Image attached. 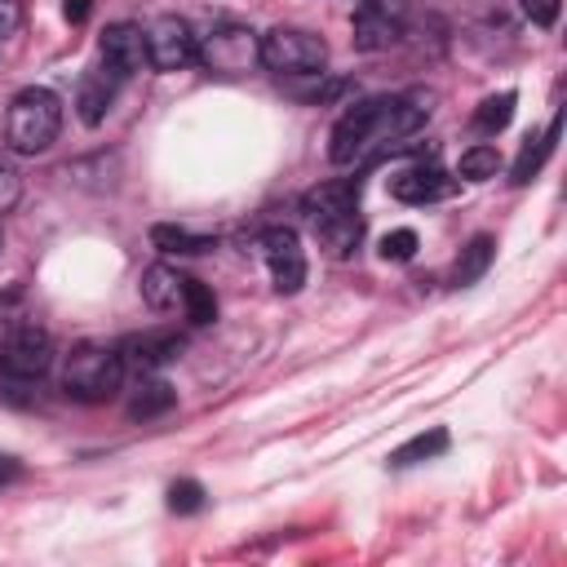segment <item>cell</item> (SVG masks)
I'll return each mask as SVG.
<instances>
[{
    "instance_id": "obj_28",
    "label": "cell",
    "mask_w": 567,
    "mask_h": 567,
    "mask_svg": "<svg viewBox=\"0 0 567 567\" xmlns=\"http://www.w3.org/2000/svg\"><path fill=\"white\" fill-rule=\"evenodd\" d=\"M18 199H22V177H18V168H9L0 159V213H9Z\"/></svg>"
},
{
    "instance_id": "obj_13",
    "label": "cell",
    "mask_w": 567,
    "mask_h": 567,
    "mask_svg": "<svg viewBox=\"0 0 567 567\" xmlns=\"http://www.w3.org/2000/svg\"><path fill=\"white\" fill-rule=\"evenodd\" d=\"M399 35H403V22H399V13H390V4H381V0H363V4H359L354 27H350L354 49L381 53V49L399 44Z\"/></svg>"
},
{
    "instance_id": "obj_18",
    "label": "cell",
    "mask_w": 567,
    "mask_h": 567,
    "mask_svg": "<svg viewBox=\"0 0 567 567\" xmlns=\"http://www.w3.org/2000/svg\"><path fill=\"white\" fill-rule=\"evenodd\" d=\"M492 257H496V239H492V235H474V239L461 248L456 266H452V288H474V284L487 275Z\"/></svg>"
},
{
    "instance_id": "obj_26",
    "label": "cell",
    "mask_w": 567,
    "mask_h": 567,
    "mask_svg": "<svg viewBox=\"0 0 567 567\" xmlns=\"http://www.w3.org/2000/svg\"><path fill=\"white\" fill-rule=\"evenodd\" d=\"M416 230L412 226H399V230H390L385 239H381V257L385 261H412V252H416Z\"/></svg>"
},
{
    "instance_id": "obj_4",
    "label": "cell",
    "mask_w": 567,
    "mask_h": 567,
    "mask_svg": "<svg viewBox=\"0 0 567 567\" xmlns=\"http://www.w3.org/2000/svg\"><path fill=\"white\" fill-rule=\"evenodd\" d=\"M195 62L213 75H244L252 62H261V35L244 22H221L195 40Z\"/></svg>"
},
{
    "instance_id": "obj_7",
    "label": "cell",
    "mask_w": 567,
    "mask_h": 567,
    "mask_svg": "<svg viewBox=\"0 0 567 567\" xmlns=\"http://www.w3.org/2000/svg\"><path fill=\"white\" fill-rule=\"evenodd\" d=\"M146 31V66H155V71H186L190 62H195V31H190V22L186 18H177V13H159L151 27H142Z\"/></svg>"
},
{
    "instance_id": "obj_12",
    "label": "cell",
    "mask_w": 567,
    "mask_h": 567,
    "mask_svg": "<svg viewBox=\"0 0 567 567\" xmlns=\"http://www.w3.org/2000/svg\"><path fill=\"white\" fill-rule=\"evenodd\" d=\"M182 350H186V341H182L173 328L137 332V337H128V341L120 346L124 368H133V372H159V368H164V363H173Z\"/></svg>"
},
{
    "instance_id": "obj_21",
    "label": "cell",
    "mask_w": 567,
    "mask_h": 567,
    "mask_svg": "<svg viewBox=\"0 0 567 567\" xmlns=\"http://www.w3.org/2000/svg\"><path fill=\"white\" fill-rule=\"evenodd\" d=\"M315 235H319V244H323L332 257H350V252L359 248V239H363V217H359V213L337 217V221H328V226H315Z\"/></svg>"
},
{
    "instance_id": "obj_19",
    "label": "cell",
    "mask_w": 567,
    "mask_h": 567,
    "mask_svg": "<svg viewBox=\"0 0 567 567\" xmlns=\"http://www.w3.org/2000/svg\"><path fill=\"white\" fill-rule=\"evenodd\" d=\"M173 403H177V390H173L168 381L142 372L137 390L128 394V416H133V421H151V416H164Z\"/></svg>"
},
{
    "instance_id": "obj_6",
    "label": "cell",
    "mask_w": 567,
    "mask_h": 567,
    "mask_svg": "<svg viewBox=\"0 0 567 567\" xmlns=\"http://www.w3.org/2000/svg\"><path fill=\"white\" fill-rule=\"evenodd\" d=\"M49 363H53V341L44 328H35V323L9 328V337L0 346V372L9 381H40L49 372Z\"/></svg>"
},
{
    "instance_id": "obj_27",
    "label": "cell",
    "mask_w": 567,
    "mask_h": 567,
    "mask_svg": "<svg viewBox=\"0 0 567 567\" xmlns=\"http://www.w3.org/2000/svg\"><path fill=\"white\" fill-rule=\"evenodd\" d=\"M523 4V18L532 27H554L558 22V0H518Z\"/></svg>"
},
{
    "instance_id": "obj_15",
    "label": "cell",
    "mask_w": 567,
    "mask_h": 567,
    "mask_svg": "<svg viewBox=\"0 0 567 567\" xmlns=\"http://www.w3.org/2000/svg\"><path fill=\"white\" fill-rule=\"evenodd\" d=\"M182 288H186V275H177L164 261H155V266L142 270V301L151 310H177L182 306Z\"/></svg>"
},
{
    "instance_id": "obj_5",
    "label": "cell",
    "mask_w": 567,
    "mask_h": 567,
    "mask_svg": "<svg viewBox=\"0 0 567 567\" xmlns=\"http://www.w3.org/2000/svg\"><path fill=\"white\" fill-rule=\"evenodd\" d=\"M261 62L275 75H323L328 44L301 27H275L261 35Z\"/></svg>"
},
{
    "instance_id": "obj_9",
    "label": "cell",
    "mask_w": 567,
    "mask_h": 567,
    "mask_svg": "<svg viewBox=\"0 0 567 567\" xmlns=\"http://www.w3.org/2000/svg\"><path fill=\"white\" fill-rule=\"evenodd\" d=\"M120 84H124V75H120L115 66H106V62L89 66V71L80 75V89H75V115H80L89 128H97V124L106 120V111L115 106Z\"/></svg>"
},
{
    "instance_id": "obj_25",
    "label": "cell",
    "mask_w": 567,
    "mask_h": 567,
    "mask_svg": "<svg viewBox=\"0 0 567 567\" xmlns=\"http://www.w3.org/2000/svg\"><path fill=\"white\" fill-rule=\"evenodd\" d=\"M168 509H173V514H199V509H204V487H199L195 478H177V483L168 487Z\"/></svg>"
},
{
    "instance_id": "obj_14",
    "label": "cell",
    "mask_w": 567,
    "mask_h": 567,
    "mask_svg": "<svg viewBox=\"0 0 567 567\" xmlns=\"http://www.w3.org/2000/svg\"><path fill=\"white\" fill-rule=\"evenodd\" d=\"M452 190H456V182L439 164H412V168L390 177V195L399 204H434V199H443Z\"/></svg>"
},
{
    "instance_id": "obj_31",
    "label": "cell",
    "mask_w": 567,
    "mask_h": 567,
    "mask_svg": "<svg viewBox=\"0 0 567 567\" xmlns=\"http://www.w3.org/2000/svg\"><path fill=\"white\" fill-rule=\"evenodd\" d=\"M89 4H93V0H66V4H62L66 22H84V18H89Z\"/></svg>"
},
{
    "instance_id": "obj_1",
    "label": "cell",
    "mask_w": 567,
    "mask_h": 567,
    "mask_svg": "<svg viewBox=\"0 0 567 567\" xmlns=\"http://www.w3.org/2000/svg\"><path fill=\"white\" fill-rule=\"evenodd\" d=\"M430 102H434V93H421V89L354 102L332 124L328 159L346 168V164H372V159L394 155V151H412L408 137L430 120Z\"/></svg>"
},
{
    "instance_id": "obj_30",
    "label": "cell",
    "mask_w": 567,
    "mask_h": 567,
    "mask_svg": "<svg viewBox=\"0 0 567 567\" xmlns=\"http://www.w3.org/2000/svg\"><path fill=\"white\" fill-rule=\"evenodd\" d=\"M13 478H22V465H18V456H4L0 452V487H9Z\"/></svg>"
},
{
    "instance_id": "obj_10",
    "label": "cell",
    "mask_w": 567,
    "mask_h": 567,
    "mask_svg": "<svg viewBox=\"0 0 567 567\" xmlns=\"http://www.w3.org/2000/svg\"><path fill=\"white\" fill-rule=\"evenodd\" d=\"M301 213L310 226H328L337 217L359 213V177H337V182H319L315 190L301 195Z\"/></svg>"
},
{
    "instance_id": "obj_23",
    "label": "cell",
    "mask_w": 567,
    "mask_h": 567,
    "mask_svg": "<svg viewBox=\"0 0 567 567\" xmlns=\"http://www.w3.org/2000/svg\"><path fill=\"white\" fill-rule=\"evenodd\" d=\"M182 310H186V319H190L195 328H208V323L217 319V297H213V288H208L204 279H186V288H182Z\"/></svg>"
},
{
    "instance_id": "obj_16",
    "label": "cell",
    "mask_w": 567,
    "mask_h": 567,
    "mask_svg": "<svg viewBox=\"0 0 567 567\" xmlns=\"http://www.w3.org/2000/svg\"><path fill=\"white\" fill-rule=\"evenodd\" d=\"M151 244H155L159 252H168V257H199V252H213V248H217L213 235H199V230L173 226V221L151 226Z\"/></svg>"
},
{
    "instance_id": "obj_22",
    "label": "cell",
    "mask_w": 567,
    "mask_h": 567,
    "mask_svg": "<svg viewBox=\"0 0 567 567\" xmlns=\"http://www.w3.org/2000/svg\"><path fill=\"white\" fill-rule=\"evenodd\" d=\"M514 102H518V93H509V89L483 97L478 111H474V128H478V133H501V128L514 120Z\"/></svg>"
},
{
    "instance_id": "obj_11",
    "label": "cell",
    "mask_w": 567,
    "mask_h": 567,
    "mask_svg": "<svg viewBox=\"0 0 567 567\" xmlns=\"http://www.w3.org/2000/svg\"><path fill=\"white\" fill-rule=\"evenodd\" d=\"M97 49H102V62L115 66L124 80L146 66V31L137 22H106Z\"/></svg>"
},
{
    "instance_id": "obj_17",
    "label": "cell",
    "mask_w": 567,
    "mask_h": 567,
    "mask_svg": "<svg viewBox=\"0 0 567 567\" xmlns=\"http://www.w3.org/2000/svg\"><path fill=\"white\" fill-rule=\"evenodd\" d=\"M558 124H563V115H554L545 133H536V137L523 142V151H518V159H514V168H509V182H514V186H527V182L540 173V164L549 159V151H554V142H558Z\"/></svg>"
},
{
    "instance_id": "obj_2",
    "label": "cell",
    "mask_w": 567,
    "mask_h": 567,
    "mask_svg": "<svg viewBox=\"0 0 567 567\" xmlns=\"http://www.w3.org/2000/svg\"><path fill=\"white\" fill-rule=\"evenodd\" d=\"M124 385V354L120 346L106 341H80L71 346L66 363H62V390L75 403H106L115 399Z\"/></svg>"
},
{
    "instance_id": "obj_20",
    "label": "cell",
    "mask_w": 567,
    "mask_h": 567,
    "mask_svg": "<svg viewBox=\"0 0 567 567\" xmlns=\"http://www.w3.org/2000/svg\"><path fill=\"white\" fill-rule=\"evenodd\" d=\"M443 452H447V430L434 425V430L412 434L408 443H399V447L390 452V465L403 470V465H416V461H430V456H443Z\"/></svg>"
},
{
    "instance_id": "obj_29",
    "label": "cell",
    "mask_w": 567,
    "mask_h": 567,
    "mask_svg": "<svg viewBox=\"0 0 567 567\" xmlns=\"http://www.w3.org/2000/svg\"><path fill=\"white\" fill-rule=\"evenodd\" d=\"M22 18H27V4L22 0H0V40H13L18 27H22Z\"/></svg>"
},
{
    "instance_id": "obj_8",
    "label": "cell",
    "mask_w": 567,
    "mask_h": 567,
    "mask_svg": "<svg viewBox=\"0 0 567 567\" xmlns=\"http://www.w3.org/2000/svg\"><path fill=\"white\" fill-rule=\"evenodd\" d=\"M261 257H266V266H270L275 292H284V297L301 292V284H306V252H301L297 230L270 226V230L261 235Z\"/></svg>"
},
{
    "instance_id": "obj_24",
    "label": "cell",
    "mask_w": 567,
    "mask_h": 567,
    "mask_svg": "<svg viewBox=\"0 0 567 567\" xmlns=\"http://www.w3.org/2000/svg\"><path fill=\"white\" fill-rule=\"evenodd\" d=\"M501 173V151L492 142H478L470 151H461V177L465 182H487Z\"/></svg>"
},
{
    "instance_id": "obj_3",
    "label": "cell",
    "mask_w": 567,
    "mask_h": 567,
    "mask_svg": "<svg viewBox=\"0 0 567 567\" xmlns=\"http://www.w3.org/2000/svg\"><path fill=\"white\" fill-rule=\"evenodd\" d=\"M62 133V97L53 89H22L13 102H9V120H4V137L18 155H40L58 142Z\"/></svg>"
}]
</instances>
